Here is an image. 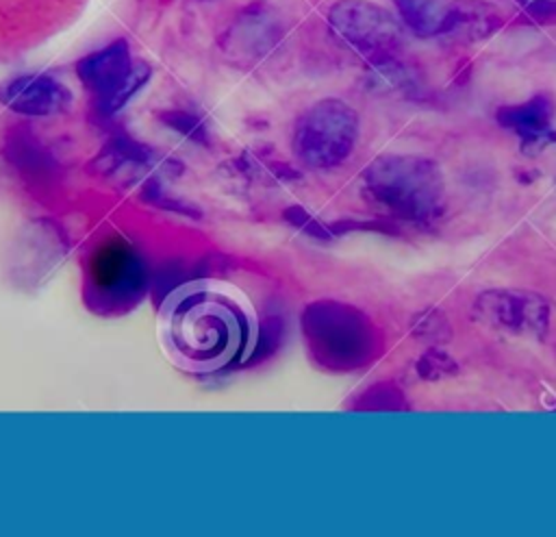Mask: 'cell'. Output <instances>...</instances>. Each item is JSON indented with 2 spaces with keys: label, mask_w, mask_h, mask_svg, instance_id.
Returning <instances> with one entry per match:
<instances>
[{
  "label": "cell",
  "mask_w": 556,
  "mask_h": 537,
  "mask_svg": "<svg viewBox=\"0 0 556 537\" xmlns=\"http://www.w3.org/2000/svg\"><path fill=\"white\" fill-rule=\"evenodd\" d=\"M250 311L232 294L195 289L169 311L167 344L180 363L193 370H213L228 363L250 335Z\"/></svg>",
  "instance_id": "6da1fadb"
},
{
  "label": "cell",
  "mask_w": 556,
  "mask_h": 537,
  "mask_svg": "<svg viewBox=\"0 0 556 537\" xmlns=\"http://www.w3.org/2000/svg\"><path fill=\"white\" fill-rule=\"evenodd\" d=\"M356 133V113L345 102L328 98L313 104L300 117L293 135V148L304 163L313 167H330L350 154Z\"/></svg>",
  "instance_id": "7a4b0ae2"
},
{
  "label": "cell",
  "mask_w": 556,
  "mask_h": 537,
  "mask_svg": "<svg viewBox=\"0 0 556 537\" xmlns=\"http://www.w3.org/2000/svg\"><path fill=\"white\" fill-rule=\"evenodd\" d=\"M367 185L387 204L404 211H426L439 193L434 165L417 157H382L374 161L367 170Z\"/></svg>",
  "instance_id": "3957f363"
},
{
  "label": "cell",
  "mask_w": 556,
  "mask_h": 537,
  "mask_svg": "<svg viewBox=\"0 0 556 537\" xmlns=\"http://www.w3.org/2000/svg\"><path fill=\"white\" fill-rule=\"evenodd\" d=\"M332 30L365 52H389L400 39V22L389 9L369 0H337L328 11Z\"/></svg>",
  "instance_id": "277c9868"
},
{
  "label": "cell",
  "mask_w": 556,
  "mask_h": 537,
  "mask_svg": "<svg viewBox=\"0 0 556 537\" xmlns=\"http://www.w3.org/2000/svg\"><path fill=\"white\" fill-rule=\"evenodd\" d=\"M70 100V91L48 74H24L0 85V102L22 115H52Z\"/></svg>",
  "instance_id": "5b68a950"
},
{
  "label": "cell",
  "mask_w": 556,
  "mask_h": 537,
  "mask_svg": "<svg viewBox=\"0 0 556 537\" xmlns=\"http://www.w3.org/2000/svg\"><path fill=\"white\" fill-rule=\"evenodd\" d=\"M130 70H132L130 52L124 39H115L106 48L91 52L76 63L78 78L102 102H106L122 87Z\"/></svg>",
  "instance_id": "8992f818"
},
{
  "label": "cell",
  "mask_w": 556,
  "mask_h": 537,
  "mask_svg": "<svg viewBox=\"0 0 556 537\" xmlns=\"http://www.w3.org/2000/svg\"><path fill=\"white\" fill-rule=\"evenodd\" d=\"M480 309L486 317H491L497 326H506L513 330H534L545 324L547 309L534 296L523 294H489L480 300Z\"/></svg>",
  "instance_id": "52a82bcc"
},
{
  "label": "cell",
  "mask_w": 556,
  "mask_h": 537,
  "mask_svg": "<svg viewBox=\"0 0 556 537\" xmlns=\"http://www.w3.org/2000/svg\"><path fill=\"white\" fill-rule=\"evenodd\" d=\"M502 26V15L489 0H452L447 33H460L471 39L486 37Z\"/></svg>",
  "instance_id": "ba28073f"
},
{
  "label": "cell",
  "mask_w": 556,
  "mask_h": 537,
  "mask_svg": "<svg viewBox=\"0 0 556 537\" xmlns=\"http://www.w3.org/2000/svg\"><path fill=\"white\" fill-rule=\"evenodd\" d=\"M404 24L421 37L447 33L452 0H393Z\"/></svg>",
  "instance_id": "9c48e42d"
},
{
  "label": "cell",
  "mask_w": 556,
  "mask_h": 537,
  "mask_svg": "<svg viewBox=\"0 0 556 537\" xmlns=\"http://www.w3.org/2000/svg\"><path fill=\"white\" fill-rule=\"evenodd\" d=\"M500 122L515 128L526 139H541L549 135L552 128V104L547 98L536 96L519 107H508L500 111Z\"/></svg>",
  "instance_id": "30bf717a"
},
{
  "label": "cell",
  "mask_w": 556,
  "mask_h": 537,
  "mask_svg": "<svg viewBox=\"0 0 556 537\" xmlns=\"http://www.w3.org/2000/svg\"><path fill=\"white\" fill-rule=\"evenodd\" d=\"M148 76H150V67L146 65V63H137V65H132V70H130V74H128V78L122 83V87L106 100V102H102V109L104 111H109V113H113V111H117V109H122L141 87H143V83L148 80Z\"/></svg>",
  "instance_id": "8fae6325"
},
{
  "label": "cell",
  "mask_w": 556,
  "mask_h": 537,
  "mask_svg": "<svg viewBox=\"0 0 556 537\" xmlns=\"http://www.w3.org/2000/svg\"><path fill=\"white\" fill-rule=\"evenodd\" d=\"M523 9L536 15H556V0H519Z\"/></svg>",
  "instance_id": "7c38bea8"
},
{
  "label": "cell",
  "mask_w": 556,
  "mask_h": 537,
  "mask_svg": "<svg viewBox=\"0 0 556 537\" xmlns=\"http://www.w3.org/2000/svg\"><path fill=\"white\" fill-rule=\"evenodd\" d=\"M169 122H172V126H176V128H180V130H185L187 135H200V126H198V122L193 120V117H189V115H185V113H172L169 115Z\"/></svg>",
  "instance_id": "4fadbf2b"
}]
</instances>
